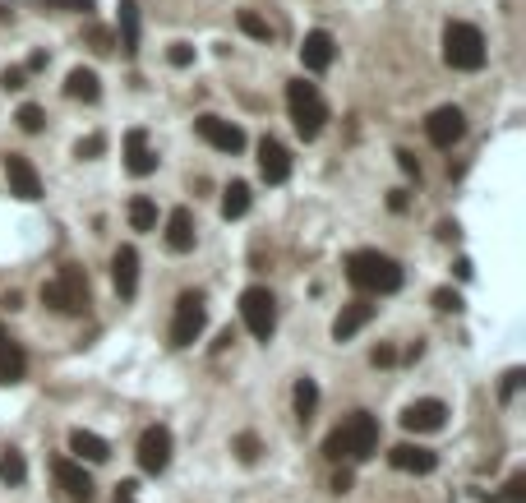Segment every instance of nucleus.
<instances>
[{
	"instance_id": "nucleus-1",
	"label": "nucleus",
	"mask_w": 526,
	"mask_h": 503,
	"mask_svg": "<svg viewBox=\"0 0 526 503\" xmlns=\"http://www.w3.org/2000/svg\"><path fill=\"white\" fill-rule=\"evenodd\" d=\"M374 448H379V420H374L370 411H351V416L323 439V453L333 457V462H365Z\"/></svg>"
},
{
	"instance_id": "nucleus-2",
	"label": "nucleus",
	"mask_w": 526,
	"mask_h": 503,
	"mask_svg": "<svg viewBox=\"0 0 526 503\" xmlns=\"http://www.w3.org/2000/svg\"><path fill=\"white\" fill-rule=\"evenodd\" d=\"M347 277H351V287L370 291V296H388V291L402 287V268H397V259H388V254H379V250H356L351 254Z\"/></svg>"
},
{
	"instance_id": "nucleus-3",
	"label": "nucleus",
	"mask_w": 526,
	"mask_h": 503,
	"mask_svg": "<svg viewBox=\"0 0 526 503\" xmlns=\"http://www.w3.org/2000/svg\"><path fill=\"white\" fill-rule=\"evenodd\" d=\"M443 60L462 74L480 70V65H485V37H480V28L453 19V24L443 28Z\"/></svg>"
},
{
	"instance_id": "nucleus-4",
	"label": "nucleus",
	"mask_w": 526,
	"mask_h": 503,
	"mask_svg": "<svg viewBox=\"0 0 526 503\" xmlns=\"http://www.w3.org/2000/svg\"><path fill=\"white\" fill-rule=\"evenodd\" d=\"M287 111H291V125H296L300 139H319L323 120H328V107H323L319 88L305 84V79H291L287 84Z\"/></svg>"
},
{
	"instance_id": "nucleus-5",
	"label": "nucleus",
	"mask_w": 526,
	"mask_h": 503,
	"mask_svg": "<svg viewBox=\"0 0 526 503\" xmlns=\"http://www.w3.org/2000/svg\"><path fill=\"white\" fill-rule=\"evenodd\" d=\"M42 305L56 314H84L88 310V277L74 264H65L51 282H42Z\"/></svg>"
},
{
	"instance_id": "nucleus-6",
	"label": "nucleus",
	"mask_w": 526,
	"mask_h": 503,
	"mask_svg": "<svg viewBox=\"0 0 526 503\" xmlns=\"http://www.w3.org/2000/svg\"><path fill=\"white\" fill-rule=\"evenodd\" d=\"M204 328H208V300H204V291H180L176 319H171V347H194Z\"/></svg>"
},
{
	"instance_id": "nucleus-7",
	"label": "nucleus",
	"mask_w": 526,
	"mask_h": 503,
	"mask_svg": "<svg viewBox=\"0 0 526 503\" xmlns=\"http://www.w3.org/2000/svg\"><path fill=\"white\" fill-rule=\"evenodd\" d=\"M240 319H245V328H250L259 342H268L277 328V300L268 287H245L240 291Z\"/></svg>"
},
{
	"instance_id": "nucleus-8",
	"label": "nucleus",
	"mask_w": 526,
	"mask_h": 503,
	"mask_svg": "<svg viewBox=\"0 0 526 503\" xmlns=\"http://www.w3.org/2000/svg\"><path fill=\"white\" fill-rule=\"evenodd\" d=\"M139 467H144L148 476H162V471L171 467V430L167 425H148V430L139 434Z\"/></svg>"
},
{
	"instance_id": "nucleus-9",
	"label": "nucleus",
	"mask_w": 526,
	"mask_h": 503,
	"mask_svg": "<svg viewBox=\"0 0 526 503\" xmlns=\"http://www.w3.org/2000/svg\"><path fill=\"white\" fill-rule=\"evenodd\" d=\"M194 134H199L204 144H213L217 153H240V148H245V130L222 116H199L194 120Z\"/></svg>"
},
{
	"instance_id": "nucleus-10",
	"label": "nucleus",
	"mask_w": 526,
	"mask_h": 503,
	"mask_svg": "<svg viewBox=\"0 0 526 503\" xmlns=\"http://www.w3.org/2000/svg\"><path fill=\"white\" fill-rule=\"evenodd\" d=\"M425 134H430L434 148H453L462 134H467V116L462 107H434L430 120H425Z\"/></svg>"
},
{
	"instance_id": "nucleus-11",
	"label": "nucleus",
	"mask_w": 526,
	"mask_h": 503,
	"mask_svg": "<svg viewBox=\"0 0 526 503\" xmlns=\"http://www.w3.org/2000/svg\"><path fill=\"white\" fill-rule=\"evenodd\" d=\"M443 425H448V407H443L439 397H420V402H411L402 411V430L407 434H434Z\"/></svg>"
},
{
	"instance_id": "nucleus-12",
	"label": "nucleus",
	"mask_w": 526,
	"mask_h": 503,
	"mask_svg": "<svg viewBox=\"0 0 526 503\" xmlns=\"http://www.w3.org/2000/svg\"><path fill=\"white\" fill-rule=\"evenodd\" d=\"M5 180H10V194H19L24 204L42 199V176L24 153H5Z\"/></svg>"
},
{
	"instance_id": "nucleus-13",
	"label": "nucleus",
	"mask_w": 526,
	"mask_h": 503,
	"mask_svg": "<svg viewBox=\"0 0 526 503\" xmlns=\"http://www.w3.org/2000/svg\"><path fill=\"white\" fill-rule=\"evenodd\" d=\"M51 476H56V485L70 494L74 503L93 499V476L84 471V462H74V457H56V462H51Z\"/></svg>"
},
{
	"instance_id": "nucleus-14",
	"label": "nucleus",
	"mask_w": 526,
	"mask_h": 503,
	"mask_svg": "<svg viewBox=\"0 0 526 503\" xmlns=\"http://www.w3.org/2000/svg\"><path fill=\"white\" fill-rule=\"evenodd\" d=\"M259 176L268 180V185H282V180L291 176V153L277 144L273 134H268V139H259Z\"/></svg>"
},
{
	"instance_id": "nucleus-15",
	"label": "nucleus",
	"mask_w": 526,
	"mask_h": 503,
	"mask_svg": "<svg viewBox=\"0 0 526 503\" xmlns=\"http://www.w3.org/2000/svg\"><path fill=\"white\" fill-rule=\"evenodd\" d=\"M333 51H337L333 33L314 28V33H305V42H300V65H305L310 74H319V70H328V65H333Z\"/></svg>"
},
{
	"instance_id": "nucleus-16",
	"label": "nucleus",
	"mask_w": 526,
	"mask_h": 503,
	"mask_svg": "<svg viewBox=\"0 0 526 503\" xmlns=\"http://www.w3.org/2000/svg\"><path fill=\"white\" fill-rule=\"evenodd\" d=\"M388 462H393L397 471H411V476H430V471L439 467V453H430V448H420V444H397L393 453H388Z\"/></svg>"
},
{
	"instance_id": "nucleus-17",
	"label": "nucleus",
	"mask_w": 526,
	"mask_h": 503,
	"mask_svg": "<svg viewBox=\"0 0 526 503\" xmlns=\"http://www.w3.org/2000/svg\"><path fill=\"white\" fill-rule=\"evenodd\" d=\"M28 374V356H24V347L14 342L10 333H5V324H0V384L10 388V384H19Z\"/></svg>"
},
{
	"instance_id": "nucleus-18",
	"label": "nucleus",
	"mask_w": 526,
	"mask_h": 503,
	"mask_svg": "<svg viewBox=\"0 0 526 503\" xmlns=\"http://www.w3.org/2000/svg\"><path fill=\"white\" fill-rule=\"evenodd\" d=\"M162 240H167L171 254H190L194 250V213H190V208H171Z\"/></svg>"
},
{
	"instance_id": "nucleus-19",
	"label": "nucleus",
	"mask_w": 526,
	"mask_h": 503,
	"mask_svg": "<svg viewBox=\"0 0 526 503\" xmlns=\"http://www.w3.org/2000/svg\"><path fill=\"white\" fill-rule=\"evenodd\" d=\"M111 282H116L120 296H134V287H139V254H134V245H120L111 254Z\"/></svg>"
},
{
	"instance_id": "nucleus-20",
	"label": "nucleus",
	"mask_w": 526,
	"mask_h": 503,
	"mask_svg": "<svg viewBox=\"0 0 526 503\" xmlns=\"http://www.w3.org/2000/svg\"><path fill=\"white\" fill-rule=\"evenodd\" d=\"M370 319H374L370 300H351V305H342V314L333 319V337H337V342H351V337L370 324Z\"/></svg>"
},
{
	"instance_id": "nucleus-21",
	"label": "nucleus",
	"mask_w": 526,
	"mask_h": 503,
	"mask_svg": "<svg viewBox=\"0 0 526 503\" xmlns=\"http://www.w3.org/2000/svg\"><path fill=\"white\" fill-rule=\"evenodd\" d=\"M125 171H130V176H153L157 171V157L148 153V134L144 130L125 134Z\"/></svg>"
},
{
	"instance_id": "nucleus-22",
	"label": "nucleus",
	"mask_w": 526,
	"mask_h": 503,
	"mask_svg": "<svg viewBox=\"0 0 526 503\" xmlns=\"http://www.w3.org/2000/svg\"><path fill=\"white\" fill-rule=\"evenodd\" d=\"M70 453L79 457V462H107L111 444L102 439V434H93V430H70Z\"/></svg>"
},
{
	"instance_id": "nucleus-23",
	"label": "nucleus",
	"mask_w": 526,
	"mask_h": 503,
	"mask_svg": "<svg viewBox=\"0 0 526 503\" xmlns=\"http://www.w3.org/2000/svg\"><path fill=\"white\" fill-rule=\"evenodd\" d=\"M65 97H74V102H97L102 97V84H97V70H70L65 74Z\"/></svg>"
},
{
	"instance_id": "nucleus-24",
	"label": "nucleus",
	"mask_w": 526,
	"mask_h": 503,
	"mask_svg": "<svg viewBox=\"0 0 526 503\" xmlns=\"http://www.w3.org/2000/svg\"><path fill=\"white\" fill-rule=\"evenodd\" d=\"M250 204H254L250 185H245V180H231L227 194H222V217H227V222H236V217L250 213Z\"/></svg>"
},
{
	"instance_id": "nucleus-25",
	"label": "nucleus",
	"mask_w": 526,
	"mask_h": 503,
	"mask_svg": "<svg viewBox=\"0 0 526 503\" xmlns=\"http://www.w3.org/2000/svg\"><path fill=\"white\" fill-rule=\"evenodd\" d=\"M120 42L125 51H139V10H134V0H120Z\"/></svg>"
},
{
	"instance_id": "nucleus-26",
	"label": "nucleus",
	"mask_w": 526,
	"mask_h": 503,
	"mask_svg": "<svg viewBox=\"0 0 526 503\" xmlns=\"http://www.w3.org/2000/svg\"><path fill=\"white\" fill-rule=\"evenodd\" d=\"M130 227L134 231H153L157 227V204L148 194H134L130 199Z\"/></svg>"
},
{
	"instance_id": "nucleus-27",
	"label": "nucleus",
	"mask_w": 526,
	"mask_h": 503,
	"mask_svg": "<svg viewBox=\"0 0 526 503\" xmlns=\"http://www.w3.org/2000/svg\"><path fill=\"white\" fill-rule=\"evenodd\" d=\"M0 480H5V485H24V480H28L24 453H14V448H5V453H0Z\"/></svg>"
},
{
	"instance_id": "nucleus-28",
	"label": "nucleus",
	"mask_w": 526,
	"mask_h": 503,
	"mask_svg": "<svg viewBox=\"0 0 526 503\" xmlns=\"http://www.w3.org/2000/svg\"><path fill=\"white\" fill-rule=\"evenodd\" d=\"M291 402H296V416L300 420H310L314 407H319V384H314V379H300L296 393H291Z\"/></svg>"
},
{
	"instance_id": "nucleus-29",
	"label": "nucleus",
	"mask_w": 526,
	"mask_h": 503,
	"mask_svg": "<svg viewBox=\"0 0 526 503\" xmlns=\"http://www.w3.org/2000/svg\"><path fill=\"white\" fill-rule=\"evenodd\" d=\"M236 24H240V33H250L254 42H273V28H268V19H259L254 10H240Z\"/></svg>"
},
{
	"instance_id": "nucleus-30",
	"label": "nucleus",
	"mask_w": 526,
	"mask_h": 503,
	"mask_svg": "<svg viewBox=\"0 0 526 503\" xmlns=\"http://www.w3.org/2000/svg\"><path fill=\"white\" fill-rule=\"evenodd\" d=\"M19 130L24 134H42V125H47V116H42V107H33V102H24V107H19Z\"/></svg>"
},
{
	"instance_id": "nucleus-31",
	"label": "nucleus",
	"mask_w": 526,
	"mask_h": 503,
	"mask_svg": "<svg viewBox=\"0 0 526 503\" xmlns=\"http://www.w3.org/2000/svg\"><path fill=\"white\" fill-rule=\"evenodd\" d=\"M259 453H263V444H259V434H236V457L250 467V462H259Z\"/></svg>"
},
{
	"instance_id": "nucleus-32",
	"label": "nucleus",
	"mask_w": 526,
	"mask_h": 503,
	"mask_svg": "<svg viewBox=\"0 0 526 503\" xmlns=\"http://www.w3.org/2000/svg\"><path fill=\"white\" fill-rule=\"evenodd\" d=\"M503 503H526V471H513L503 485Z\"/></svg>"
},
{
	"instance_id": "nucleus-33",
	"label": "nucleus",
	"mask_w": 526,
	"mask_h": 503,
	"mask_svg": "<svg viewBox=\"0 0 526 503\" xmlns=\"http://www.w3.org/2000/svg\"><path fill=\"white\" fill-rule=\"evenodd\" d=\"M102 148H107V139H102V134H88V139H79V148H74V157H84V162H93V157L102 153Z\"/></svg>"
},
{
	"instance_id": "nucleus-34",
	"label": "nucleus",
	"mask_w": 526,
	"mask_h": 503,
	"mask_svg": "<svg viewBox=\"0 0 526 503\" xmlns=\"http://www.w3.org/2000/svg\"><path fill=\"white\" fill-rule=\"evenodd\" d=\"M434 305H439V310H462V296L448 291V287H439V291H434Z\"/></svg>"
},
{
	"instance_id": "nucleus-35",
	"label": "nucleus",
	"mask_w": 526,
	"mask_h": 503,
	"mask_svg": "<svg viewBox=\"0 0 526 503\" xmlns=\"http://www.w3.org/2000/svg\"><path fill=\"white\" fill-rule=\"evenodd\" d=\"M517 388H522V370H508V374H503L499 397H503V402H513V393H517Z\"/></svg>"
},
{
	"instance_id": "nucleus-36",
	"label": "nucleus",
	"mask_w": 526,
	"mask_h": 503,
	"mask_svg": "<svg viewBox=\"0 0 526 503\" xmlns=\"http://www.w3.org/2000/svg\"><path fill=\"white\" fill-rule=\"evenodd\" d=\"M0 88H5V93H19V88H24V70H19V65L5 70V74H0Z\"/></svg>"
},
{
	"instance_id": "nucleus-37",
	"label": "nucleus",
	"mask_w": 526,
	"mask_h": 503,
	"mask_svg": "<svg viewBox=\"0 0 526 503\" xmlns=\"http://www.w3.org/2000/svg\"><path fill=\"white\" fill-rule=\"evenodd\" d=\"M167 60H171V65H176V70H185V65H190V60H194V51L185 47V42H176V47L167 51Z\"/></svg>"
},
{
	"instance_id": "nucleus-38",
	"label": "nucleus",
	"mask_w": 526,
	"mask_h": 503,
	"mask_svg": "<svg viewBox=\"0 0 526 503\" xmlns=\"http://www.w3.org/2000/svg\"><path fill=\"white\" fill-rule=\"evenodd\" d=\"M47 10H93V0H42Z\"/></svg>"
},
{
	"instance_id": "nucleus-39",
	"label": "nucleus",
	"mask_w": 526,
	"mask_h": 503,
	"mask_svg": "<svg viewBox=\"0 0 526 503\" xmlns=\"http://www.w3.org/2000/svg\"><path fill=\"white\" fill-rule=\"evenodd\" d=\"M397 167L407 171V176H416V180H420V162H416L411 153H397Z\"/></svg>"
},
{
	"instance_id": "nucleus-40",
	"label": "nucleus",
	"mask_w": 526,
	"mask_h": 503,
	"mask_svg": "<svg viewBox=\"0 0 526 503\" xmlns=\"http://www.w3.org/2000/svg\"><path fill=\"white\" fill-rule=\"evenodd\" d=\"M134 490H139L134 480H120V485H116V503H134Z\"/></svg>"
},
{
	"instance_id": "nucleus-41",
	"label": "nucleus",
	"mask_w": 526,
	"mask_h": 503,
	"mask_svg": "<svg viewBox=\"0 0 526 503\" xmlns=\"http://www.w3.org/2000/svg\"><path fill=\"white\" fill-rule=\"evenodd\" d=\"M93 51H111V37L102 28H93Z\"/></svg>"
},
{
	"instance_id": "nucleus-42",
	"label": "nucleus",
	"mask_w": 526,
	"mask_h": 503,
	"mask_svg": "<svg viewBox=\"0 0 526 503\" xmlns=\"http://www.w3.org/2000/svg\"><path fill=\"white\" fill-rule=\"evenodd\" d=\"M0 305H5V310H19V305H24V300H19V291H5V296H0Z\"/></svg>"
},
{
	"instance_id": "nucleus-43",
	"label": "nucleus",
	"mask_w": 526,
	"mask_h": 503,
	"mask_svg": "<svg viewBox=\"0 0 526 503\" xmlns=\"http://www.w3.org/2000/svg\"><path fill=\"white\" fill-rule=\"evenodd\" d=\"M370 360H374V365H393V347H379Z\"/></svg>"
},
{
	"instance_id": "nucleus-44",
	"label": "nucleus",
	"mask_w": 526,
	"mask_h": 503,
	"mask_svg": "<svg viewBox=\"0 0 526 503\" xmlns=\"http://www.w3.org/2000/svg\"><path fill=\"white\" fill-rule=\"evenodd\" d=\"M333 490H337V494H347V490H351V476H347V471H337V480H333Z\"/></svg>"
},
{
	"instance_id": "nucleus-45",
	"label": "nucleus",
	"mask_w": 526,
	"mask_h": 503,
	"mask_svg": "<svg viewBox=\"0 0 526 503\" xmlns=\"http://www.w3.org/2000/svg\"><path fill=\"white\" fill-rule=\"evenodd\" d=\"M42 65H47V56H42V51H33V56H28V65H24V74L28 70H42Z\"/></svg>"
}]
</instances>
